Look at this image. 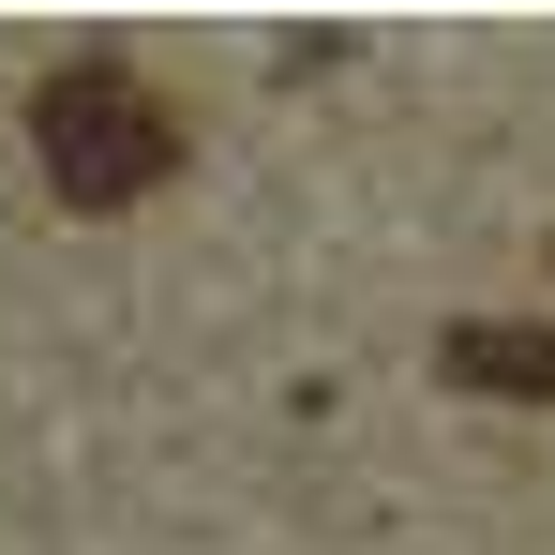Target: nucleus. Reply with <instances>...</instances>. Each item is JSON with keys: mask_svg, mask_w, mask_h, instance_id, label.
<instances>
[{"mask_svg": "<svg viewBox=\"0 0 555 555\" xmlns=\"http://www.w3.org/2000/svg\"><path fill=\"white\" fill-rule=\"evenodd\" d=\"M30 151H46V181L76 195V210H135V195L181 166L166 105L135 91V76H105V61H76V76L30 91Z\"/></svg>", "mask_w": 555, "mask_h": 555, "instance_id": "f257e3e1", "label": "nucleus"}, {"mask_svg": "<svg viewBox=\"0 0 555 555\" xmlns=\"http://www.w3.org/2000/svg\"><path fill=\"white\" fill-rule=\"evenodd\" d=\"M451 375H465V390H526V405H555V331H526V315H465V331H451Z\"/></svg>", "mask_w": 555, "mask_h": 555, "instance_id": "f03ea898", "label": "nucleus"}]
</instances>
